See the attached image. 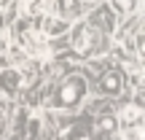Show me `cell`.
<instances>
[{"label": "cell", "instance_id": "4", "mask_svg": "<svg viewBox=\"0 0 145 140\" xmlns=\"http://www.w3.org/2000/svg\"><path fill=\"white\" fill-rule=\"evenodd\" d=\"M121 86H124V76H121L118 70L105 73L102 81H99V89H102V92H108V94H118V92H121Z\"/></svg>", "mask_w": 145, "mask_h": 140}, {"label": "cell", "instance_id": "2", "mask_svg": "<svg viewBox=\"0 0 145 140\" xmlns=\"http://www.w3.org/2000/svg\"><path fill=\"white\" fill-rule=\"evenodd\" d=\"M83 94H86V78L72 73V76H67L57 89V108H75L83 100Z\"/></svg>", "mask_w": 145, "mask_h": 140}, {"label": "cell", "instance_id": "1", "mask_svg": "<svg viewBox=\"0 0 145 140\" xmlns=\"http://www.w3.org/2000/svg\"><path fill=\"white\" fill-rule=\"evenodd\" d=\"M72 49L81 57H94L105 51V35L89 22H78L72 27Z\"/></svg>", "mask_w": 145, "mask_h": 140}, {"label": "cell", "instance_id": "5", "mask_svg": "<svg viewBox=\"0 0 145 140\" xmlns=\"http://www.w3.org/2000/svg\"><path fill=\"white\" fill-rule=\"evenodd\" d=\"M5 124H8V108H5V103L0 100V135L5 132Z\"/></svg>", "mask_w": 145, "mask_h": 140}, {"label": "cell", "instance_id": "3", "mask_svg": "<svg viewBox=\"0 0 145 140\" xmlns=\"http://www.w3.org/2000/svg\"><path fill=\"white\" fill-rule=\"evenodd\" d=\"M121 135L124 140H145V119L140 105H126L121 113Z\"/></svg>", "mask_w": 145, "mask_h": 140}]
</instances>
